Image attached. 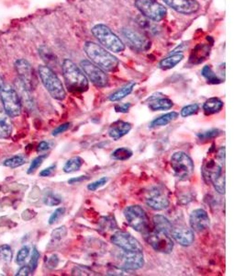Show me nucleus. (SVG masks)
Returning <instances> with one entry per match:
<instances>
[{"label":"nucleus","mask_w":245,"mask_h":276,"mask_svg":"<svg viewBox=\"0 0 245 276\" xmlns=\"http://www.w3.org/2000/svg\"><path fill=\"white\" fill-rule=\"evenodd\" d=\"M134 6L143 17L156 22L163 20L167 14L166 8L156 0H135Z\"/></svg>","instance_id":"nucleus-9"},{"label":"nucleus","mask_w":245,"mask_h":276,"mask_svg":"<svg viewBox=\"0 0 245 276\" xmlns=\"http://www.w3.org/2000/svg\"><path fill=\"white\" fill-rule=\"evenodd\" d=\"M84 50L91 62L104 71H114L120 65L119 59L96 42H86Z\"/></svg>","instance_id":"nucleus-1"},{"label":"nucleus","mask_w":245,"mask_h":276,"mask_svg":"<svg viewBox=\"0 0 245 276\" xmlns=\"http://www.w3.org/2000/svg\"><path fill=\"white\" fill-rule=\"evenodd\" d=\"M169 236L172 239L183 247L192 245L195 240L194 231L185 224H173Z\"/></svg>","instance_id":"nucleus-14"},{"label":"nucleus","mask_w":245,"mask_h":276,"mask_svg":"<svg viewBox=\"0 0 245 276\" xmlns=\"http://www.w3.org/2000/svg\"><path fill=\"white\" fill-rule=\"evenodd\" d=\"M189 224L191 229L196 232H203L210 226V218L203 209L194 210L189 217Z\"/></svg>","instance_id":"nucleus-19"},{"label":"nucleus","mask_w":245,"mask_h":276,"mask_svg":"<svg viewBox=\"0 0 245 276\" xmlns=\"http://www.w3.org/2000/svg\"><path fill=\"white\" fill-rule=\"evenodd\" d=\"M178 117V113L175 111H171L168 113H165L160 117L156 118L152 123H151V128H156V127H161V126H167L168 124L175 121L176 118Z\"/></svg>","instance_id":"nucleus-27"},{"label":"nucleus","mask_w":245,"mask_h":276,"mask_svg":"<svg viewBox=\"0 0 245 276\" xmlns=\"http://www.w3.org/2000/svg\"><path fill=\"white\" fill-rule=\"evenodd\" d=\"M165 5L170 7L176 12L190 15L197 12L200 9V5L196 0H163Z\"/></svg>","instance_id":"nucleus-18"},{"label":"nucleus","mask_w":245,"mask_h":276,"mask_svg":"<svg viewBox=\"0 0 245 276\" xmlns=\"http://www.w3.org/2000/svg\"><path fill=\"white\" fill-rule=\"evenodd\" d=\"M108 182V179L106 177H102L101 179H99L98 181L92 183V184H88V189L89 190L90 192H95L98 189L102 188L103 186L106 185V183Z\"/></svg>","instance_id":"nucleus-41"},{"label":"nucleus","mask_w":245,"mask_h":276,"mask_svg":"<svg viewBox=\"0 0 245 276\" xmlns=\"http://www.w3.org/2000/svg\"><path fill=\"white\" fill-rule=\"evenodd\" d=\"M39 54L41 59L46 63L47 67L52 69V67L58 66V59L53 52L46 46H41L39 49Z\"/></svg>","instance_id":"nucleus-26"},{"label":"nucleus","mask_w":245,"mask_h":276,"mask_svg":"<svg viewBox=\"0 0 245 276\" xmlns=\"http://www.w3.org/2000/svg\"><path fill=\"white\" fill-rule=\"evenodd\" d=\"M13 258L12 250L8 245L0 246V262L9 263Z\"/></svg>","instance_id":"nucleus-36"},{"label":"nucleus","mask_w":245,"mask_h":276,"mask_svg":"<svg viewBox=\"0 0 245 276\" xmlns=\"http://www.w3.org/2000/svg\"><path fill=\"white\" fill-rule=\"evenodd\" d=\"M198 110H199L198 104H196V103L189 104V105L185 106L183 109L181 110V116L184 118L188 117V116L196 114Z\"/></svg>","instance_id":"nucleus-39"},{"label":"nucleus","mask_w":245,"mask_h":276,"mask_svg":"<svg viewBox=\"0 0 245 276\" xmlns=\"http://www.w3.org/2000/svg\"><path fill=\"white\" fill-rule=\"evenodd\" d=\"M84 161L80 157H74L72 159H69L66 161L65 166H64V171L66 173H72L78 171L81 168Z\"/></svg>","instance_id":"nucleus-30"},{"label":"nucleus","mask_w":245,"mask_h":276,"mask_svg":"<svg viewBox=\"0 0 245 276\" xmlns=\"http://www.w3.org/2000/svg\"><path fill=\"white\" fill-rule=\"evenodd\" d=\"M201 74L204 76L205 79L207 80V82L209 84L217 85V84H221L222 82L221 79L218 77V75L213 72L211 67H210V66H206V67H203Z\"/></svg>","instance_id":"nucleus-32"},{"label":"nucleus","mask_w":245,"mask_h":276,"mask_svg":"<svg viewBox=\"0 0 245 276\" xmlns=\"http://www.w3.org/2000/svg\"><path fill=\"white\" fill-rule=\"evenodd\" d=\"M58 263H59V258H58L56 254H54V255L51 256L47 260V267L50 268V269H54L57 266Z\"/></svg>","instance_id":"nucleus-47"},{"label":"nucleus","mask_w":245,"mask_h":276,"mask_svg":"<svg viewBox=\"0 0 245 276\" xmlns=\"http://www.w3.org/2000/svg\"><path fill=\"white\" fill-rule=\"evenodd\" d=\"M136 86L135 82H130V83L124 85L121 89H119L118 91L113 92L109 97L108 100L110 101H120L123 100L124 98H126L128 95H130L134 87Z\"/></svg>","instance_id":"nucleus-23"},{"label":"nucleus","mask_w":245,"mask_h":276,"mask_svg":"<svg viewBox=\"0 0 245 276\" xmlns=\"http://www.w3.org/2000/svg\"><path fill=\"white\" fill-rule=\"evenodd\" d=\"M13 131L12 123L10 121V118L3 109V107L0 106V139H8L10 137Z\"/></svg>","instance_id":"nucleus-22"},{"label":"nucleus","mask_w":245,"mask_h":276,"mask_svg":"<svg viewBox=\"0 0 245 276\" xmlns=\"http://www.w3.org/2000/svg\"><path fill=\"white\" fill-rule=\"evenodd\" d=\"M110 241L121 251L125 252L142 251L140 243L132 235L126 231H117L111 236Z\"/></svg>","instance_id":"nucleus-13"},{"label":"nucleus","mask_w":245,"mask_h":276,"mask_svg":"<svg viewBox=\"0 0 245 276\" xmlns=\"http://www.w3.org/2000/svg\"><path fill=\"white\" fill-rule=\"evenodd\" d=\"M89 179L90 178L88 176H79V177H76V178H72V179H70V180L68 181V184H79V183H82V182L88 181V180H89Z\"/></svg>","instance_id":"nucleus-50"},{"label":"nucleus","mask_w":245,"mask_h":276,"mask_svg":"<svg viewBox=\"0 0 245 276\" xmlns=\"http://www.w3.org/2000/svg\"><path fill=\"white\" fill-rule=\"evenodd\" d=\"M38 72L41 82L50 95L57 101H64L66 97V90L55 72L47 66H40Z\"/></svg>","instance_id":"nucleus-3"},{"label":"nucleus","mask_w":245,"mask_h":276,"mask_svg":"<svg viewBox=\"0 0 245 276\" xmlns=\"http://www.w3.org/2000/svg\"><path fill=\"white\" fill-rule=\"evenodd\" d=\"M184 59V55L182 54H171L169 56L163 59L159 63V67L162 69H171L178 65L180 62Z\"/></svg>","instance_id":"nucleus-28"},{"label":"nucleus","mask_w":245,"mask_h":276,"mask_svg":"<svg viewBox=\"0 0 245 276\" xmlns=\"http://www.w3.org/2000/svg\"><path fill=\"white\" fill-rule=\"evenodd\" d=\"M120 259H121V263H122V268L127 270V271L140 270L144 265L143 251L125 252V251H121Z\"/></svg>","instance_id":"nucleus-17"},{"label":"nucleus","mask_w":245,"mask_h":276,"mask_svg":"<svg viewBox=\"0 0 245 276\" xmlns=\"http://www.w3.org/2000/svg\"><path fill=\"white\" fill-rule=\"evenodd\" d=\"M55 167H56L55 165H52L50 167H46L45 169L41 170V172H40V176L41 177H50L53 173V171L55 170Z\"/></svg>","instance_id":"nucleus-49"},{"label":"nucleus","mask_w":245,"mask_h":276,"mask_svg":"<svg viewBox=\"0 0 245 276\" xmlns=\"http://www.w3.org/2000/svg\"><path fill=\"white\" fill-rule=\"evenodd\" d=\"M43 202L47 206H56L62 202V198L52 191L46 192L43 196Z\"/></svg>","instance_id":"nucleus-34"},{"label":"nucleus","mask_w":245,"mask_h":276,"mask_svg":"<svg viewBox=\"0 0 245 276\" xmlns=\"http://www.w3.org/2000/svg\"><path fill=\"white\" fill-rule=\"evenodd\" d=\"M46 158H47V155H41V156L37 157L36 159H33V162L31 163V166H30L28 171H27V173H28V174H32V173H33L37 168H39V167H41L43 160L46 159Z\"/></svg>","instance_id":"nucleus-40"},{"label":"nucleus","mask_w":245,"mask_h":276,"mask_svg":"<svg viewBox=\"0 0 245 276\" xmlns=\"http://www.w3.org/2000/svg\"><path fill=\"white\" fill-rule=\"evenodd\" d=\"M65 212H66V208H64V207H60V208H57V209L55 210V211L52 214V216L50 217L49 225L55 224L58 220L64 216Z\"/></svg>","instance_id":"nucleus-43"},{"label":"nucleus","mask_w":245,"mask_h":276,"mask_svg":"<svg viewBox=\"0 0 245 276\" xmlns=\"http://www.w3.org/2000/svg\"><path fill=\"white\" fill-rule=\"evenodd\" d=\"M124 217L128 225L135 231L142 234L149 231V218L141 206L131 205L126 207L124 210Z\"/></svg>","instance_id":"nucleus-6"},{"label":"nucleus","mask_w":245,"mask_h":276,"mask_svg":"<svg viewBox=\"0 0 245 276\" xmlns=\"http://www.w3.org/2000/svg\"><path fill=\"white\" fill-rule=\"evenodd\" d=\"M71 127V124L70 123H66V124H64V125H61V126H58L57 128H55L52 134L53 136H57L59 134H63L66 132L67 130H69V128Z\"/></svg>","instance_id":"nucleus-45"},{"label":"nucleus","mask_w":245,"mask_h":276,"mask_svg":"<svg viewBox=\"0 0 245 276\" xmlns=\"http://www.w3.org/2000/svg\"><path fill=\"white\" fill-rule=\"evenodd\" d=\"M92 34L97 38L98 42L108 50L113 53H121L125 50V44L121 38L105 24H98L92 29Z\"/></svg>","instance_id":"nucleus-4"},{"label":"nucleus","mask_w":245,"mask_h":276,"mask_svg":"<svg viewBox=\"0 0 245 276\" xmlns=\"http://www.w3.org/2000/svg\"><path fill=\"white\" fill-rule=\"evenodd\" d=\"M0 98L3 103V109L9 117H17L21 113V100L18 92L9 85H5L0 91Z\"/></svg>","instance_id":"nucleus-8"},{"label":"nucleus","mask_w":245,"mask_h":276,"mask_svg":"<svg viewBox=\"0 0 245 276\" xmlns=\"http://www.w3.org/2000/svg\"><path fill=\"white\" fill-rule=\"evenodd\" d=\"M170 165L174 174L179 181H188L194 173L193 160L185 152H175L172 156Z\"/></svg>","instance_id":"nucleus-5"},{"label":"nucleus","mask_w":245,"mask_h":276,"mask_svg":"<svg viewBox=\"0 0 245 276\" xmlns=\"http://www.w3.org/2000/svg\"><path fill=\"white\" fill-rule=\"evenodd\" d=\"M173 106H174L173 101L167 98H158L156 100L151 101L149 104V108L153 111L167 110L171 109Z\"/></svg>","instance_id":"nucleus-29"},{"label":"nucleus","mask_w":245,"mask_h":276,"mask_svg":"<svg viewBox=\"0 0 245 276\" xmlns=\"http://www.w3.org/2000/svg\"><path fill=\"white\" fill-rule=\"evenodd\" d=\"M145 202L151 209L155 211H163L169 207L170 202L162 189L155 187L149 193L145 199Z\"/></svg>","instance_id":"nucleus-16"},{"label":"nucleus","mask_w":245,"mask_h":276,"mask_svg":"<svg viewBox=\"0 0 245 276\" xmlns=\"http://www.w3.org/2000/svg\"><path fill=\"white\" fill-rule=\"evenodd\" d=\"M210 46L209 44H198L191 52L189 63L192 65H199L210 56Z\"/></svg>","instance_id":"nucleus-21"},{"label":"nucleus","mask_w":245,"mask_h":276,"mask_svg":"<svg viewBox=\"0 0 245 276\" xmlns=\"http://www.w3.org/2000/svg\"><path fill=\"white\" fill-rule=\"evenodd\" d=\"M122 34L127 42H129L134 49L140 52H145L151 48V41L145 35L140 34L138 31H135L131 28H124Z\"/></svg>","instance_id":"nucleus-15"},{"label":"nucleus","mask_w":245,"mask_h":276,"mask_svg":"<svg viewBox=\"0 0 245 276\" xmlns=\"http://www.w3.org/2000/svg\"><path fill=\"white\" fill-rule=\"evenodd\" d=\"M3 86H4V82H3V79H2V77H1V75H0V91H1V89H2Z\"/></svg>","instance_id":"nucleus-53"},{"label":"nucleus","mask_w":245,"mask_h":276,"mask_svg":"<svg viewBox=\"0 0 245 276\" xmlns=\"http://www.w3.org/2000/svg\"><path fill=\"white\" fill-rule=\"evenodd\" d=\"M223 105H224V103L220 99L210 98L208 101H205V103L203 104V110H204L205 113L207 115H211V114H215L217 112H220L221 109L223 108Z\"/></svg>","instance_id":"nucleus-24"},{"label":"nucleus","mask_w":245,"mask_h":276,"mask_svg":"<svg viewBox=\"0 0 245 276\" xmlns=\"http://www.w3.org/2000/svg\"><path fill=\"white\" fill-rule=\"evenodd\" d=\"M131 104L130 102H126V103H122V104H118L115 106V110L117 112H122V113H127L129 111V110L131 108Z\"/></svg>","instance_id":"nucleus-46"},{"label":"nucleus","mask_w":245,"mask_h":276,"mask_svg":"<svg viewBox=\"0 0 245 276\" xmlns=\"http://www.w3.org/2000/svg\"><path fill=\"white\" fill-rule=\"evenodd\" d=\"M39 259H40V252L38 251L36 248H34L33 251V254H32V258H31L30 263H29V266L31 268L33 273L36 270L37 266H38Z\"/></svg>","instance_id":"nucleus-42"},{"label":"nucleus","mask_w":245,"mask_h":276,"mask_svg":"<svg viewBox=\"0 0 245 276\" xmlns=\"http://www.w3.org/2000/svg\"><path fill=\"white\" fill-rule=\"evenodd\" d=\"M145 240L152 248L161 253L168 254L174 249V241L169 235L165 234L160 231H148L145 233Z\"/></svg>","instance_id":"nucleus-10"},{"label":"nucleus","mask_w":245,"mask_h":276,"mask_svg":"<svg viewBox=\"0 0 245 276\" xmlns=\"http://www.w3.org/2000/svg\"><path fill=\"white\" fill-rule=\"evenodd\" d=\"M202 174L205 181L213 184L218 193L221 194L225 193V177L223 175L222 166L218 162L213 159L205 162L202 167Z\"/></svg>","instance_id":"nucleus-7"},{"label":"nucleus","mask_w":245,"mask_h":276,"mask_svg":"<svg viewBox=\"0 0 245 276\" xmlns=\"http://www.w3.org/2000/svg\"><path fill=\"white\" fill-rule=\"evenodd\" d=\"M32 270L29 265H24L22 267L20 268L18 273L16 274L17 276H30L32 274Z\"/></svg>","instance_id":"nucleus-48"},{"label":"nucleus","mask_w":245,"mask_h":276,"mask_svg":"<svg viewBox=\"0 0 245 276\" xmlns=\"http://www.w3.org/2000/svg\"><path fill=\"white\" fill-rule=\"evenodd\" d=\"M49 148V143L42 141V142L39 144V146H38V147H37V151H38V152H44V151L48 150Z\"/></svg>","instance_id":"nucleus-52"},{"label":"nucleus","mask_w":245,"mask_h":276,"mask_svg":"<svg viewBox=\"0 0 245 276\" xmlns=\"http://www.w3.org/2000/svg\"><path fill=\"white\" fill-rule=\"evenodd\" d=\"M154 224H155L156 231L163 232L167 235L170 234L173 223L168 218L161 216V215H157L154 217Z\"/></svg>","instance_id":"nucleus-25"},{"label":"nucleus","mask_w":245,"mask_h":276,"mask_svg":"<svg viewBox=\"0 0 245 276\" xmlns=\"http://www.w3.org/2000/svg\"><path fill=\"white\" fill-rule=\"evenodd\" d=\"M221 134V130L214 128V129H210L209 131L197 134V138L201 142H206V141H209V140H211V139L218 137Z\"/></svg>","instance_id":"nucleus-37"},{"label":"nucleus","mask_w":245,"mask_h":276,"mask_svg":"<svg viewBox=\"0 0 245 276\" xmlns=\"http://www.w3.org/2000/svg\"><path fill=\"white\" fill-rule=\"evenodd\" d=\"M132 151L128 147H120L111 154V158L115 160H120V161H125L131 159L132 157Z\"/></svg>","instance_id":"nucleus-33"},{"label":"nucleus","mask_w":245,"mask_h":276,"mask_svg":"<svg viewBox=\"0 0 245 276\" xmlns=\"http://www.w3.org/2000/svg\"><path fill=\"white\" fill-rule=\"evenodd\" d=\"M63 75L66 80V87L71 92H87L89 88L88 79L84 74L80 67H77L73 61L66 59L62 66Z\"/></svg>","instance_id":"nucleus-2"},{"label":"nucleus","mask_w":245,"mask_h":276,"mask_svg":"<svg viewBox=\"0 0 245 276\" xmlns=\"http://www.w3.org/2000/svg\"><path fill=\"white\" fill-rule=\"evenodd\" d=\"M131 124L124 121H117L113 123L108 128V135L113 140H119L124 135L130 133L131 130Z\"/></svg>","instance_id":"nucleus-20"},{"label":"nucleus","mask_w":245,"mask_h":276,"mask_svg":"<svg viewBox=\"0 0 245 276\" xmlns=\"http://www.w3.org/2000/svg\"><path fill=\"white\" fill-rule=\"evenodd\" d=\"M104 221H102V228L103 229H108V230H113L115 229L114 227L117 226L116 225V222H115L114 218H104Z\"/></svg>","instance_id":"nucleus-44"},{"label":"nucleus","mask_w":245,"mask_h":276,"mask_svg":"<svg viewBox=\"0 0 245 276\" xmlns=\"http://www.w3.org/2000/svg\"><path fill=\"white\" fill-rule=\"evenodd\" d=\"M15 68L20 83L23 85L25 89L28 92L34 90L37 85V79L31 64L25 59H18L15 63Z\"/></svg>","instance_id":"nucleus-12"},{"label":"nucleus","mask_w":245,"mask_h":276,"mask_svg":"<svg viewBox=\"0 0 245 276\" xmlns=\"http://www.w3.org/2000/svg\"><path fill=\"white\" fill-rule=\"evenodd\" d=\"M66 235H67V229H66V226H60L56 229H54L51 235L52 237H51L50 245L56 246L58 244H60L64 240Z\"/></svg>","instance_id":"nucleus-31"},{"label":"nucleus","mask_w":245,"mask_h":276,"mask_svg":"<svg viewBox=\"0 0 245 276\" xmlns=\"http://www.w3.org/2000/svg\"><path fill=\"white\" fill-rule=\"evenodd\" d=\"M218 159L221 163V165H224L225 162V147H221V149L218 152Z\"/></svg>","instance_id":"nucleus-51"},{"label":"nucleus","mask_w":245,"mask_h":276,"mask_svg":"<svg viewBox=\"0 0 245 276\" xmlns=\"http://www.w3.org/2000/svg\"><path fill=\"white\" fill-rule=\"evenodd\" d=\"M83 72L88 79L98 88H105L108 84V76L100 67L93 64L89 60H82L80 62Z\"/></svg>","instance_id":"nucleus-11"},{"label":"nucleus","mask_w":245,"mask_h":276,"mask_svg":"<svg viewBox=\"0 0 245 276\" xmlns=\"http://www.w3.org/2000/svg\"><path fill=\"white\" fill-rule=\"evenodd\" d=\"M25 163H26L25 157L21 156V155H18V156H14L10 159H6L3 163V165L6 166V167H10V168H16V167L24 165Z\"/></svg>","instance_id":"nucleus-35"},{"label":"nucleus","mask_w":245,"mask_h":276,"mask_svg":"<svg viewBox=\"0 0 245 276\" xmlns=\"http://www.w3.org/2000/svg\"><path fill=\"white\" fill-rule=\"evenodd\" d=\"M31 249L29 246H23L17 254L16 262L18 265H24L25 261L30 255Z\"/></svg>","instance_id":"nucleus-38"}]
</instances>
